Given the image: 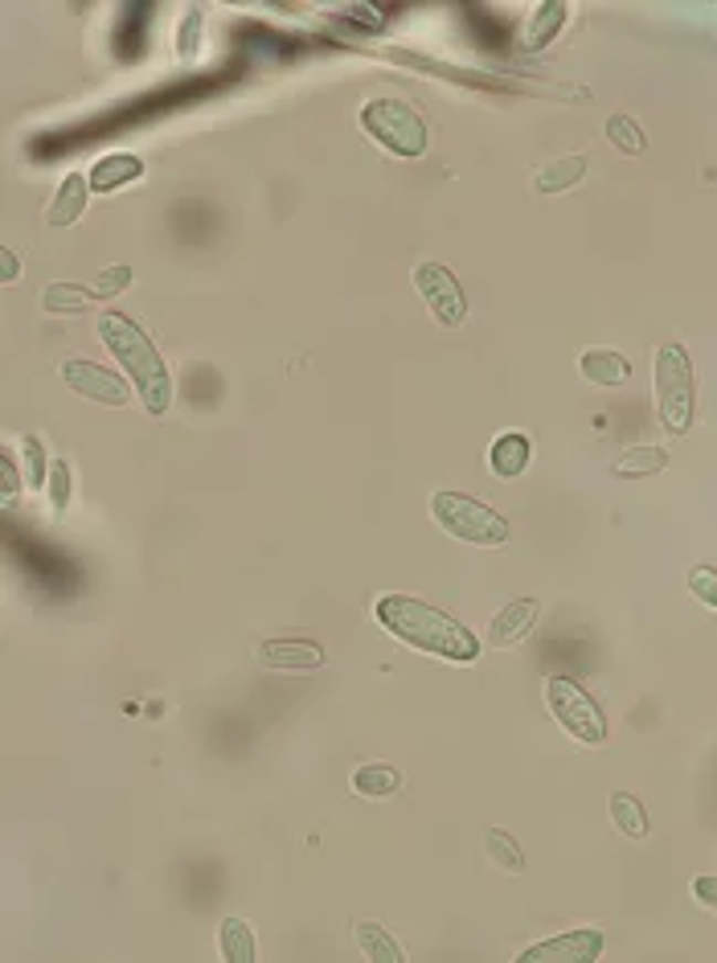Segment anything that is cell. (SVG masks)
<instances>
[{
	"mask_svg": "<svg viewBox=\"0 0 717 963\" xmlns=\"http://www.w3.org/2000/svg\"><path fill=\"white\" fill-rule=\"evenodd\" d=\"M99 336L103 345L115 353V362L127 369L131 386L140 390L144 410L148 415H165L172 406V377L165 369V357L148 341V333L136 321H127L124 312H107V316H99Z\"/></svg>",
	"mask_w": 717,
	"mask_h": 963,
	"instance_id": "7a4b0ae2",
	"label": "cell"
},
{
	"mask_svg": "<svg viewBox=\"0 0 717 963\" xmlns=\"http://www.w3.org/2000/svg\"><path fill=\"white\" fill-rule=\"evenodd\" d=\"M656 402L668 435H685L693 427V362L685 345H664L656 353Z\"/></svg>",
	"mask_w": 717,
	"mask_h": 963,
	"instance_id": "5b68a950",
	"label": "cell"
},
{
	"mask_svg": "<svg viewBox=\"0 0 717 963\" xmlns=\"http://www.w3.org/2000/svg\"><path fill=\"white\" fill-rule=\"evenodd\" d=\"M86 193H91V177H78V172H71L66 181L57 185L54 201H50V210H45V222L57 226V230L74 226L78 218H83V210H86Z\"/></svg>",
	"mask_w": 717,
	"mask_h": 963,
	"instance_id": "7c38bea8",
	"label": "cell"
},
{
	"mask_svg": "<svg viewBox=\"0 0 717 963\" xmlns=\"http://www.w3.org/2000/svg\"><path fill=\"white\" fill-rule=\"evenodd\" d=\"M603 955V931H570V935L546 939L537 948L520 951V963H594Z\"/></svg>",
	"mask_w": 717,
	"mask_h": 963,
	"instance_id": "9c48e42d",
	"label": "cell"
},
{
	"mask_svg": "<svg viewBox=\"0 0 717 963\" xmlns=\"http://www.w3.org/2000/svg\"><path fill=\"white\" fill-rule=\"evenodd\" d=\"M611 820H615V828L623 833V837H632V840L647 837L644 804H640L635 796H628V792H615V796H611Z\"/></svg>",
	"mask_w": 717,
	"mask_h": 963,
	"instance_id": "7402d4cb",
	"label": "cell"
},
{
	"mask_svg": "<svg viewBox=\"0 0 717 963\" xmlns=\"http://www.w3.org/2000/svg\"><path fill=\"white\" fill-rule=\"evenodd\" d=\"M693 898H697L702 907L717 910V878H693Z\"/></svg>",
	"mask_w": 717,
	"mask_h": 963,
	"instance_id": "1f68e13d",
	"label": "cell"
},
{
	"mask_svg": "<svg viewBox=\"0 0 717 963\" xmlns=\"http://www.w3.org/2000/svg\"><path fill=\"white\" fill-rule=\"evenodd\" d=\"M578 369L591 386H619L632 377V362L615 349H587L578 353Z\"/></svg>",
	"mask_w": 717,
	"mask_h": 963,
	"instance_id": "5bb4252c",
	"label": "cell"
},
{
	"mask_svg": "<svg viewBox=\"0 0 717 963\" xmlns=\"http://www.w3.org/2000/svg\"><path fill=\"white\" fill-rule=\"evenodd\" d=\"M17 492H21V475H17L13 456H0V501L13 504Z\"/></svg>",
	"mask_w": 717,
	"mask_h": 963,
	"instance_id": "f546056e",
	"label": "cell"
},
{
	"mask_svg": "<svg viewBox=\"0 0 717 963\" xmlns=\"http://www.w3.org/2000/svg\"><path fill=\"white\" fill-rule=\"evenodd\" d=\"M414 287H419L422 304L435 312V321L443 328H460L467 316V295L460 287V280L451 275L443 263H422L414 266Z\"/></svg>",
	"mask_w": 717,
	"mask_h": 963,
	"instance_id": "52a82bcc",
	"label": "cell"
},
{
	"mask_svg": "<svg viewBox=\"0 0 717 963\" xmlns=\"http://www.w3.org/2000/svg\"><path fill=\"white\" fill-rule=\"evenodd\" d=\"M587 177V156L582 153H570V156H553L549 165L537 168V193H566V189H574L578 181Z\"/></svg>",
	"mask_w": 717,
	"mask_h": 963,
	"instance_id": "2e32d148",
	"label": "cell"
},
{
	"mask_svg": "<svg viewBox=\"0 0 717 963\" xmlns=\"http://www.w3.org/2000/svg\"><path fill=\"white\" fill-rule=\"evenodd\" d=\"M17 271H21V263H17V254L4 247V251H0V283H4V287H13Z\"/></svg>",
	"mask_w": 717,
	"mask_h": 963,
	"instance_id": "d6a6232c",
	"label": "cell"
},
{
	"mask_svg": "<svg viewBox=\"0 0 717 963\" xmlns=\"http://www.w3.org/2000/svg\"><path fill=\"white\" fill-rule=\"evenodd\" d=\"M689 590L705 603V607H717V571L714 566H697V571L689 574Z\"/></svg>",
	"mask_w": 717,
	"mask_h": 963,
	"instance_id": "83f0119b",
	"label": "cell"
},
{
	"mask_svg": "<svg viewBox=\"0 0 717 963\" xmlns=\"http://www.w3.org/2000/svg\"><path fill=\"white\" fill-rule=\"evenodd\" d=\"M62 381H66L78 398H91V402H99V406L131 402V386H127L124 377L112 374V369H103V365L95 362H66L62 365Z\"/></svg>",
	"mask_w": 717,
	"mask_h": 963,
	"instance_id": "ba28073f",
	"label": "cell"
},
{
	"mask_svg": "<svg viewBox=\"0 0 717 963\" xmlns=\"http://www.w3.org/2000/svg\"><path fill=\"white\" fill-rule=\"evenodd\" d=\"M607 140L615 144L623 156H644L647 148L644 132H640V124H635L632 115H611V119H607Z\"/></svg>",
	"mask_w": 717,
	"mask_h": 963,
	"instance_id": "cb8c5ba5",
	"label": "cell"
},
{
	"mask_svg": "<svg viewBox=\"0 0 717 963\" xmlns=\"http://www.w3.org/2000/svg\"><path fill=\"white\" fill-rule=\"evenodd\" d=\"M181 57H193L198 54V33H201V17L193 13V17H184L181 21Z\"/></svg>",
	"mask_w": 717,
	"mask_h": 963,
	"instance_id": "4dcf8cb0",
	"label": "cell"
},
{
	"mask_svg": "<svg viewBox=\"0 0 717 963\" xmlns=\"http://www.w3.org/2000/svg\"><path fill=\"white\" fill-rule=\"evenodd\" d=\"M546 705L570 739L587 742V746H599V742L607 739V718L603 710H599V701H594L582 684L570 681V677H549Z\"/></svg>",
	"mask_w": 717,
	"mask_h": 963,
	"instance_id": "8992f818",
	"label": "cell"
},
{
	"mask_svg": "<svg viewBox=\"0 0 717 963\" xmlns=\"http://www.w3.org/2000/svg\"><path fill=\"white\" fill-rule=\"evenodd\" d=\"M218 951H222L225 963H254V960H259L254 931L242 919H225L222 922V931H218Z\"/></svg>",
	"mask_w": 717,
	"mask_h": 963,
	"instance_id": "44dd1931",
	"label": "cell"
},
{
	"mask_svg": "<svg viewBox=\"0 0 717 963\" xmlns=\"http://www.w3.org/2000/svg\"><path fill=\"white\" fill-rule=\"evenodd\" d=\"M21 451H25L29 484H33V489L42 484V489H45V475H50V468H45V460H42V443H38L33 435H25V443H21Z\"/></svg>",
	"mask_w": 717,
	"mask_h": 963,
	"instance_id": "f1b7e54d",
	"label": "cell"
},
{
	"mask_svg": "<svg viewBox=\"0 0 717 963\" xmlns=\"http://www.w3.org/2000/svg\"><path fill=\"white\" fill-rule=\"evenodd\" d=\"M431 517L439 521V530H447L451 537L472 545H505L508 542V521L488 509V504L472 501L464 492H435L431 496Z\"/></svg>",
	"mask_w": 717,
	"mask_h": 963,
	"instance_id": "3957f363",
	"label": "cell"
},
{
	"mask_svg": "<svg viewBox=\"0 0 717 963\" xmlns=\"http://www.w3.org/2000/svg\"><path fill=\"white\" fill-rule=\"evenodd\" d=\"M95 304V292L91 287H78V283H50L42 292V307L45 312H83V307Z\"/></svg>",
	"mask_w": 717,
	"mask_h": 963,
	"instance_id": "603a6c76",
	"label": "cell"
},
{
	"mask_svg": "<svg viewBox=\"0 0 717 963\" xmlns=\"http://www.w3.org/2000/svg\"><path fill=\"white\" fill-rule=\"evenodd\" d=\"M529 460H534V447H529V439L520 431L500 435L493 443V451H488V463H493V472L500 475V480H517V475L529 468Z\"/></svg>",
	"mask_w": 717,
	"mask_h": 963,
	"instance_id": "e0dca14e",
	"label": "cell"
},
{
	"mask_svg": "<svg viewBox=\"0 0 717 963\" xmlns=\"http://www.w3.org/2000/svg\"><path fill=\"white\" fill-rule=\"evenodd\" d=\"M537 599H513L505 603L500 611L493 615V628H488V643H496V648H505V643H517L525 640L529 631H534L537 624Z\"/></svg>",
	"mask_w": 717,
	"mask_h": 963,
	"instance_id": "30bf717a",
	"label": "cell"
},
{
	"mask_svg": "<svg viewBox=\"0 0 717 963\" xmlns=\"http://www.w3.org/2000/svg\"><path fill=\"white\" fill-rule=\"evenodd\" d=\"M259 660L267 669H320L324 648H316L312 640H267L259 648Z\"/></svg>",
	"mask_w": 717,
	"mask_h": 963,
	"instance_id": "8fae6325",
	"label": "cell"
},
{
	"mask_svg": "<svg viewBox=\"0 0 717 963\" xmlns=\"http://www.w3.org/2000/svg\"><path fill=\"white\" fill-rule=\"evenodd\" d=\"M131 280H136V271H131V266H107L99 280H95V287H91V292H95V300H115V295L124 292Z\"/></svg>",
	"mask_w": 717,
	"mask_h": 963,
	"instance_id": "4316f807",
	"label": "cell"
},
{
	"mask_svg": "<svg viewBox=\"0 0 717 963\" xmlns=\"http://www.w3.org/2000/svg\"><path fill=\"white\" fill-rule=\"evenodd\" d=\"M566 9L562 0H546V4H537L534 17H529V25L520 29V50H529V54H537V50H546L553 38H558V29L566 25Z\"/></svg>",
	"mask_w": 717,
	"mask_h": 963,
	"instance_id": "4fadbf2b",
	"label": "cell"
},
{
	"mask_svg": "<svg viewBox=\"0 0 717 963\" xmlns=\"http://www.w3.org/2000/svg\"><path fill=\"white\" fill-rule=\"evenodd\" d=\"M398 787H402V775H398V767H390V763H366V767L352 771V792L366 799L394 796Z\"/></svg>",
	"mask_w": 717,
	"mask_h": 963,
	"instance_id": "ffe728a7",
	"label": "cell"
},
{
	"mask_svg": "<svg viewBox=\"0 0 717 963\" xmlns=\"http://www.w3.org/2000/svg\"><path fill=\"white\" fill-rule=\"evenodd\" d=\"M361 127L394 156H422L426 153V124L422 115L402 98H369L361 107Z\"/></svg>",
	"mask_w": 717,
	"mask_h": 963,
	"instance_id": "277c9868",
	"label": "cell"
},
{
	"mask_svg": "<svg viewBox=\"0 0 717 963\" xmlns=\"http://www.w3.org/2000/svg\"><path fill=\"white\" fill-rule=\"evenodd\" d=\"M45 496H50L54 517H62V513H66V504H71V468H66V460L50 463V475H45Z\"/></svg>",
	"mask_w": 717,
	"mask_h": 963,
	"instance_id": "484cf974",
	"label": "cell"
},
{
	"mask_svg": "<svg viewBox=\"0 0 717 963\" xmlns=\"http://www.w3.org/2000/svg\"><path fill=\"white\" fill-rule=\"evenodd\" d=\"M484 849H488V857H493V861L505 869V873H520V869H525V852H520V845L508 837L505 828H488Z\"/></svg>",
	"mask_w": 717,
	"mask_h": 963,
	"instance_id": "d4e9b609",
	"label": "cell"
},
{
	"mask_svg": "<svg viewBox=\"0 0 717 963\" xmlns=\"http://www.w3.org/2000/svg\"><path fill=\"white\" fill-rule=\"evenodd\" d=\"M668 468V451L664 447H628V451H619V460L611 463V472L619 475V480H644V475H656Z\"/></svg>",
	"mask_w": 717,
	"mask_h": 963,
	"instance_id": "ac0fdd59",
	"label": "cell"
},
{
	"mask_svg": "<svg viewBox=\"0 0 717 963\" xmlns=\"http://www.w3.org/2000/svg\"><path fill=\"white\" fill-rule=\"evenodd\" d=\"M144 177V160L131 153H107L99 165L91 168V189L95 193H112V189H124L127 181Z\"/></svg>",
	"mask_w": 717,
	"mask_h": 963,
	"instance_id": "9a60e30c",
	"label": "cell"
},
{
	"mask_svg": "<svg viewBox=\"0 0 717 963\" xmlns=\"http://www.w3.org/2000/svg\"><path fill=\"white\" fill-rule=\"evenodd\" d=\"M373 619L394 640L410 643L419 652H431V657L460 660V664H472L479 657L476 636L464 624H455L451 615L435 611L431 603L410 599V595H381L378 607H373Z\"/></svg>",
	"mask_w": 717,
	"mask_h": 963,
	"instance_id": "6da1fadb",
	"label": "cell"
},
{
	"mask_svg": "<svg viewBox=\"0 0 717 963\" xmlns=\"http://www.w3.org/2000/svg\"><path fill=\"white\" fill-rule=\"evenodd\" d=\"M357 948H361V955H366L369 963H402L407 960V951L398 948V939L386 931V927H378V922H357Z\"/></svg>",
	"mask_w": 717,
	"mask_h": 963,
	"instance_id": "d6986e66",
	"label": "cell"
}]
</instances>
